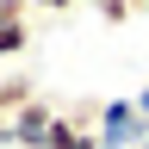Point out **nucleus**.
Returning a JSON list of instances; mask_svg holds the SVG:
<instances>
[{"label":"nucleus","mask_w":149,"mask_h":149,"mask_svg":"<svg viewBox=\"0 0 149 149\" xmlns=\"http://www.w3.org/2000/svg\"><path fill=\"white\" fill-rule=\"evenodd\" d=\"M50 124H56V100H31L25 112H13V143L19 149H44Z\"/></svg>","instance_id":"obj_1"},{"label":"nucleus","mask_w":149,"mask_h":149,"mask_svg":"<svg viewBox=\"0 0 149 149\" xmlns=\"http://www.w3.org/2000/svg\"><path fill=\"white\" fill-rule=\"evenodd\" d=\"M31 100H37V87L25 74H0V112H25Z\"/></svg>","instance_id":"obj_2"},{"label":"nucleus","mask_w":149,"mask_h":149,"mask_svg":"<svg viewBox=\"0 0 149 149\" xmlns=\"http://www.w3.org/2000/svg\"><path fill=\"white\" fill-rule=\"evenodd\" d=\"M31 50V25H0V62H19Z\"/></svg>","instance_id":"obj_3"},{"label":"nucleus","mask_w":149,"mask_h":149,"mask_svg":"<svg viewBox=\"0 0 149 149\" xmlns=\"http://www.w3.org/2000/svg\"><path fill=\"white\" fill-rule=\"evenodd\" d=\"M0 25H31V0H0Z\"/></svg>","instance_id":"obj_4"},{"label":"nucleus","mask_w":149,"mask_h":149,"mask_svg":"<svg viewBox=\"0 0 149 149\" xmlns=\"http://www.w3.org/2000/svg\"><path fill=\"white\" fill-rule=\"evenodd\" d=\"M93 6H100L106 25H124V19H130V0H93Z\"/></svg>","instance_id":"obj_5"},{"label":"nucleus","mask_w":149,"mask_h":149,"mask_svg":"<svg viewBox=\"0 0 149 149\" xmlns=\"http://www.w3.org/2000/svg\"><path fill=\"white\" fill-rule=\"evenodd\" d=\"M31 6H44V13H68V6H81V0H31Z\"/></svg>","instance_id":"obj_6"},{"label":"nucleus","mask_w":149,"mask_h":149,"mask_svg":"<svg viewBox=\"0 0 149 149\" xmlns=\"http://www.w3.org/2000/svg\"><path fill=\"white\" fill-rule=\"evenodd\" d=\"M0 143H13V112H0Z\"/></svg>","instance_id":"obj_7"},{"label":"nucleus","mask_w":149,"mask_h":149,"mask_svg":"<svg viewBox=\"0 0 149 149\" xmlns=\"http://www.w3.org/2000/svg\"><path fill=\"white\" fill-rule=\"evenodd\" d=\"M137 6H149V0H130V13H137Z\"/></svg>","instance_id":"obj_8"},{"label":"nucleus","mask_w":149,"mask_h":149,"mask_svg":"<svg viewBox=\"0 0 149 149\" xmlns=\"http://www.w3.org/2000/svg\"><path fill=\"white\" fill-rule=\"evenodd\" d=\"M137 149H149V137H143V143H137Z\"/></svg>","instance_id":"obj_9"}]
</instances>
